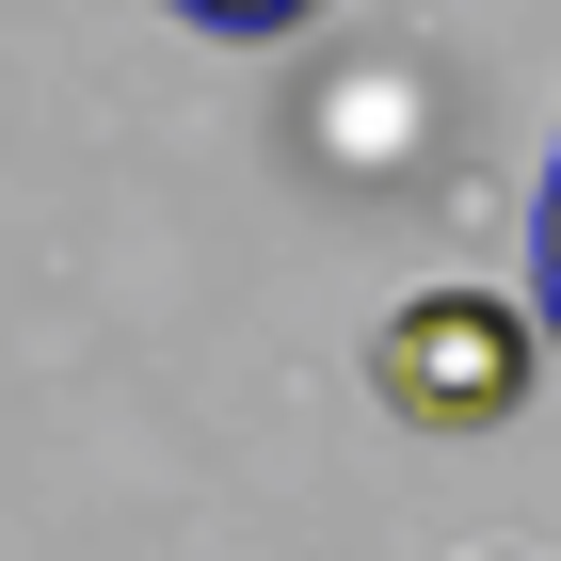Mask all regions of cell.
<instances>
[{
    "mask_svg": "<svg viewBox=\"0 0 561 561\" xmlns=\"http://www.w3.org/2000/svg\"><path fill=\"white\" fill-rule=\"evenodd\" d=\"M176 16H193V33H241V48H257V33H305L321 0H176Z\"/></svg>",
    "mask_w": 561,
    "mask_h": 561,
    "instance_id": "obj_2",
    "label": "cell"
},
{
    "mask_svg": "<svg viewBox=\"0 0 561 561\" xmlns=\"http://www.w3.org/2000/svg\"><path fill=\"white\" fill-rule=\"evenodd\" d=\"M529 241H546V257H529V321L561 337V161H546V225H529Z\"/></svg>",
    "mask_w": 561,
    "mask_h": 561,
    "instance_id": "obj_3",
    "label": "cell"
},
{
    "mask_svg": "<svg viewBox=\"0 0 561 561\" xmlns=\"http://www.w3.org/2000/svg\"><path fill=\"white\" fill-rule=\"evenodd\" d=\"M369 386H386V417H417V433H497L529 386H546V321H529L514 289H417V305H386Z\"/></svg>",
    "mask_w": 561,
    "mask_h": 561,
    "instance_id": "obj_1",
    "label": "cell"
}]
</instances>
